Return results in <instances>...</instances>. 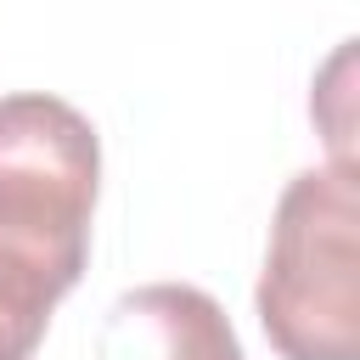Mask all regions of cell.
<instances>
[{"label":"cell","instance_id":"obj_4","mask_svg":"<svg viewBox=\"0 0 360 360\" xmlns=\"http://www.w3.org/2000/svg\"><path fill=\"white\" fill-rule=\"evenodd\" d=\"M56 298H62L56 281H45L22 259L0 253V360H34V349L45 343Z\"/></svg>","mask_w":360,"mask_h":360},{"label":"cell","instance_id":"obj_1","mask_svg":"<svg viewBox=\"0 0 360 360\" xmlns=\"http://www.w3.org/2000/svg\"><path fill=\"white\" fill-rule=\"evenodd\" d=\"M259 321L281 360H360V180L343 163L287 180L259 270Z\"/></svg>","mask_w":360,"mask_h":360},{"label":"cell","instance_id":"obj_2","mask_svg":"<svg viewBox=\"0 0 360 360\" xmlns=\"http://www.w3.org/2000/svg\"><path fill=\"white\" fill-rule=\"evenodd\" d=\"M96 191V124L45 90L0 96V253L73 292L90 259Z\"/></svg>","mask_w":360,"mask_h":360},{"label":"cell","instance_id":"obj_3","mask_svg":"<svg viewBox=\"0 0 360 360\" xmlns=\"http://www.w3.org/2000/svg\"><path fill=\"white\" fill-rule=\"evenodd\" d=\"M90 360H242V343L202 287L152 281L112 298Z\"/></svg>","mask_w":360,"mask_h":360}]
</instances>
